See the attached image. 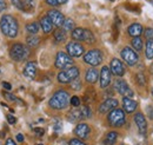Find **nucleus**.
<instances>
[{"instance_id": "nucleus-1", "label": "nucleus", "mask_w": 153, "mask_h": 145, "mask_svg": "<svg viewBox=\"0 0 153 145\" xmlns=\"http://www.w3.org/2000/svg\"><path fill=\"white\" fill-rule=\"evenodd\" d=\"M0 28H1V32L6 37L16 38L18 34V28H19L18 21L10 14L2 16L0 19Z\"/></svg>"}, {"instance_id": "nucleus-2", "label": "nucleus", "mask_w": 153, "mask_h": 145, "mask_svg": "<svg viewBox=\"0 0 153 145\" xmlns=\"http://www.w3.org/2000/svg\"><path fill=\"white\" fill-rule=\"evenodd\" d=\"M70 94L65 90L57 91L50 99L48 104L52 109L54 110H64L70 105Z\"/></svg>"}, {"instance_id": "nucleus-3", "label": "nucleus", "mask_w": 153, "mask_h": 145, "mask_svg": "<svg viewBox=\"0 0 153 145\" xmlns=\"http://www.w3.org/2000/svg\"><path fill=\"white\" fill-rule=\"evenodd\" d=\"M107 122L111 126L113 127H121L126 123V117H125V111L119 108H115L112 111L108 112L107 114Z\"/></svg>"}, {"instance_id": "nucleus-4", "label": "nucleus", "mask_w": 153, "mask_h": 145, "mask_svg": "<svg viewBox=\"0 0 153 145\" xmlns=\"http://www.w3.org/2000/svg\"><path fill=\"white\" fill-rule=\"evenodd\" d=\"M10 57L16 61H24L30 57V49L22 44H14L10 50Z\"/></svg>"}, {"instance_id": "nucleus-5", "label": "nucleus", "mask_w": 153, "mask_h": 145, "mask_svg": "<svg viewBox=\"0 0 153 145\" xmlns=\"http://www.w3.org/2000/svg\"><path fill=\"white\" fill-rule=\"evenodd\" d=\"M80 74V71L76 66H71L68 69H65V70H61L60 72L58 73V81L61 83V84H68L71 83L72 80L76 79Z\"/></svg>"}, {"instance_id": "nucleus-6", "label": "nucleus", "mask_w": 153, "mask_h": 145, "mask_svg": "<svg viewBox=\"0 0 153 145\" xmlns=\"http://www.w3.org/2000/svg\"><path fill=\"white\" fill-rule=\"evenodd\" d=\"M72 38L76 41H85V43H88V44H92V43L96 41L94 34L90 30H86V28H82V27L74 28L72 31Z\"/></svg>"}, {"instance_id": "nucleus-7", "label": "nucleus", "mask_w": 153, "mask_h": 145, "mask_svg": "<svg viewBox=\"0 0 153 145\" xmlns=\"http://www.w3.org/2000/svg\"><path fill=\"white\" fill-rule=\"evenodd\" d=\"M104 60V55L100 50H90L84 55V61L91 66H98L102 63Z\"/></svg>"}, {"instance_id": "nucleus-8", "label": "nucleus", "mask_w": 153, "mask_h": 145, "mask_svg": "<svg viewBox=\"0 0 153 145\" xmlns=\"http://www.w3.org/2000/svg\"><path fill=\"white\" fill-rule=\"evenodd\" d=\"M54 66L59 70H65L71 66H73V58L68 53L65 52H58L54 61Z\"/></svg>"}, {"instance_id": "nucleus-9", "label": "nucleus", "mask_w": 153, "mask_h": 145, "mask_svg": "<svg viewBox=\"0 0 153 145\" xmlns=\"http://www.w3.org/2000/svg\"><path fill=\"white\" fill-rule=\"evenodd\" d=\"M120 55H121L123 60H124L128 66H134V65L138 63V60H139V55L135 52V50H133L132 47H128V46L124 47V49L121 50V53H120Z\"/></svg>"}, {"instance_id": "nucleus-10", "label": "nucleus", "mask_w": 153, "mask_h": 145, "mask_svg": "<svg viewBox=\"0 0 153 145\" xmlns=\"http://www.w3.org/2000/svg\"><path fill=\"white\" fill-rule=\"evenodd\" d=\"M114 89L119 94H121L124 97H130V98L133 97V91L131 90V87L127 85V83L124 79H120V78L115 79Z\"/></svg>"}, {"instance_id": "nucleus-11", "label": "nucleus", "mask_w": 153, "mask_h": 145, "mask_svg": "<svg viewBox=\"0 0 153 145\" xmlns=\"http://www.w3.org/2000/svg\"><path fill=\"white\" fill-rule=\"evenodd\" d=\"M66 51H67V53L71 55L72 58H79V57H81V55H84L85 49H84V46L80 43H78V41L74 40V41H70L66 45Z\"/></svg>"}, {"instance_id": "nucleus-12", "label": "nucleus", "mask_w": 153, "mask_h": 145, "mask_svg": "<svg viewBox=\"0 0 153 145\" xmlns=\"http://www.w3.org/2000/svg\"><path fill=\"white\" fill-rule=\"evenodd\" d=\"M111 80H112V72H111V69L108 66H102L101 67V71L99 74V81H100V87L101 89H106L110 86L111 84Z\"/></svg>"}, {"instance_id": "nucleus-13", "label": "nucleus", "mask_w": 153, "mask_h": 145, "mask_svg": "<svg viewBox=\"0 0 153 145\" xmlns=\"http://www.w3.org/2000/svg\"><path fill=\"white\" fill-rule=\"evenodd\" d=\"M110 69H111V72L113 73L117 77H123L124 73H125V66L123 64V61L118 58H114L111 60V64H110Z\"/></svg>"}, {"instance_id": "nucleus-14", "label": "nucleus", "mask_w": 153, "mask_h": 145, "mask_svg": "<svg viewBox=\"0 0 153 145\" xmlns=\"http://www.w3.org/2000/svg\"><path fill=\"white\" fill-rule=\"evenodd\" d=\"M47 17L52 20L53 25L57 26V27H61L64 21H65V19H66L64 17V14L61 12L57 11V10H50L48 13H47Z\"/></svg>"}, {"instance_id": "nucleus-15", "label": "nucleus", "mask_w": 153, "mask_h": 145, "mask_svg": "<svg viewBox=\"0 0 153 145\" xmlns=\"http://www.w3.org/2000/svg\"><path fill=\"white\" fill-rule=\"evenodd\" d=\"M134 123H135V125L138 127L139 132L145 136L146 132H147V123H146V119H145L144 114L140 113V112L135 113L134 114Z\"/></svg>"}, {"instance_id": "nucleus-16", "label": "nucleus", "mask_w": 153, "mask_h": 145, "mask_svg": "<svg viewBox=\"0 0 153 145\" xmlns=\"http://www.w3.org/2000/svg\"><path fill=\"white\" fill-rule=\"evenodd\" d=\"M115 108H118V100L114 99V98H108L102 104H100L99 112L102 113V114H105V113H108L110 111H112Z\"/></svg>"}, {"instance_id": "nucleus-17", "label": "nucleus", "mask_w": 153, "mask_h": 145, "mask_svg": "<svg viewBox=\"0 0 153 145\" xmlns=\"http://www.w3.org/2000/svg\"><path fill=\"white\" fill-rule=\"evenodd\" d=\"M90 132H91V127L88 126L87 124H85V123L78 124L76 126V129H74V135H76L78 138H80V139L87 138L88 135H90Z\"/></svg>"}, {"instance_id": "nucleus-18", "label": "nucleus", "mask_w": 153, "mask_h": 145, "mask_svg": "<svg viewBox=\"0 0 153 145\" xmlns=\"http://www.w3.org/2000/svg\"><path fill=\"white\" fill-rule=\"evenodd\" d=\"M37 74V63L36 61H28L24 69V75L30 78V79H34Z\"/></svg>"}, {"instance_id": "nucleus-19", "label": "nucleus", "mask_w": 153, "mask_h": 145, "mask_svg": "<svg viewBox=\"0 0 153 145\" xmlns=\"http://www.w3.org/2000/svg\"><path fill=\"white\" fill-rule=\"evenodd\" d=\"M40 27H41L44 33H51L53 31V22H52V20L48 18L47 16L42 17V18L40 19Z\"/></svg>"}, {"instance_id": "nucleus-20", "label": "nucleus", "mask_w": 153, "mask_h": 145, "mask_svg": "<svg viewBox=\"0 0 153 145\" xmlns=\"http://www.w3.org/2000/svg\"><path fill=\"white\" fill-rule=\"evenodd\" d=\"M123 106L127 113H132L137 109V102H134L130 97H124L123 98Z\"/></svg>"}, {"instance_id": "nucleus-21", "label": "nucleus", "mask_w": 153, "mask_h": 145, "mask_svg": "<svg viewBox=\"0 0 153 145\" xmlns=\"http://www.w3.org/2000/svg\"><path fill=\"white\" fill-rule=\"evenodd\" d=\"M98 78H99V72L97 71L94 67L88 69L86 71V73H85V80L88 84H96L97 81H98Z\"/></svg>"}, {"instance_id": "nucleus-22", "label": "nucleus", "mask_w": 153, "mask_h": 145, "mask_svg": "<svg viewBox=\"0 0 153 145\" xmlns=\"http://www.w3.org/2000/svg\"><path fill=\"white\" fill-rule=\"evenodd\" d=\"M127 32H128L130 36L133 37V38L134 37H139L141 33H144V27H143V25H140L138 22H134V24L128 26Z\"/></svg>"}, {"instance_id": "nucleus-23", "label": "nucleus", "mask_w": 153, "mask_h": 145, "mask_svg": "<svg viewBox=\"0 0 153 145\" xmlns=\"http://www.w3.org/2000/svg\"><path fill=\"white\" fill-rule=\"evenodd\" d=\"M67 119H68L70 122L76 123V122H79V120L84 119V117H82V114H81L80 109H76V110H72V111L68 112V114H67Z\"/></svg>"}, {"instance_id": "nucleus-24", "label": "nucleus", "mask_w": 153, "mask_h": 145, "mask_svg": "<svg viewBox=\"0 0 153 145\" xmlns=\"http://www.w3.org/2000/svg\"><path fill=\"white\" fill-rule=\"evenodd\" d=\"M117 139H118V132H115V131H110V132L106 135L105 139H104V144L114 145L115 142H117Z\"/></svg>"}, {"instance_id": "nucleus-25", "label": "nucleus", "mask_w": 153, "mask_h": 145, "mask_svg": "<svg viewBox=\"0 0 153 145\" xmlns=\"http://www.w3.org/2000/svg\"><path fill=\"white\" fill-rule=\"evenodd\" d=\"M53 37H54V40L57 41V43H62V41H65L66 40V31L64 30V28H57L56 31H54V33H53Z\"/></svg>"}, {"instance_id": "nucleus-26", "label": "nucleus", "mask_w": 153, "mask_h": 145, "mask_svg": "<svg viewBox=\"0 0 153 145\" xmlns=\"http://www.w3.org/2000/svg\"><path fill=\"white\" fill-rule=\"evenodd\" d=\"M26 43H27V45H28V47H37L39 44H40V38L37 37L36 34H31V36L27 37V39H26Z\"/></svg>"}, {"instance_id": "nucleus-27", "label": "nucleus", "mask_w": 153, "mask_h": 145, "mask_svg": "<svg viewBox=\"0 0 153 145\" xmlns=\"http://www.w3.org/2000/svg\"><path fill=\"white\" fill-rule=\"evenodd\" d=\"M145 57L147 59H153V39L146 41L145 46Z\"/></svg>"}, {"instance_id": "nucleus-28", "label": "nucleus", "mask_w": 153, "mask_h": 145, "mask_svg": "<svg viewBox=\"0 0 153 145\" xmlns=\"http://www.w3.org/2000/svg\"><path fill=\"white\" fill-rule=\"evenodd\" d=\"M39 28H40V26L37 22H30L26 25V31L31 34H37L39 32Z\"/></svg>"}, {"instance_id": "nucleus-29", "label": "nucleus", "mask_w": 153, "mask_h": 145, "mask_svg": "<svg viewBox=\"0 0 153 145\" xmlns=\"http://www.w3.org/2000/svg\"><path fill=\"white\" fill-rule=\"evenodd\" d=\"M61 27H62L65 31H73V30L76 28V27H74V21L71 18H66Z\"/></svg>"}, {"instance_id": "nucleus-30", "label": "nucleus", "mask_w": 153, "mask_h": 145, "mask_svg": "<svg viewBox=\"0 0 153 145\" xmlns=\"http://www.w3.org/2000/svg\"><path fill=\"white\" fill-rule=\"evenodd\" d=\"M132 47L135 51H138V52L143 50V40H141V38L134 37L133 39H132Z\"/></svg>"}, {"instance_id": "nucleus-31", "label": "nucleus", "mask_w": 153, "mask_h": 145, "mask_svg": "<svg viewBox=\"0 0 153 145\" xmlns=\"http://www.w3.org/2000/svg\"><path fill=\"white\" fill-rule=\"evenodd\" d=\"M80 111H81V114H82V117H84V119H87V118H90L91 116H92V112H91V109L88 108V106H81V108H79Z\"/></svg>"}, {"instance_id": "nucleus-32", "label": "nucleus", "mask_w": 153, "mask_h": 145, "mask_svg": "<svg viewBox=\"0 0 153 145\" xmlns=\"http://www.w3.org/2000/svg\"><path fill=\"white\" fill-rule=\"evenodd\" d=\"M71 85V89L74 91H79L80 89H81V81H80V79H79V77L76 78V79H74V80H72L71 83H70Z\"/></svg>"}, {"instance_id": "nucleus-33", "label": "nucleus", "mask_w": 153, "mask_h": 145, "mask_svg": "<svg viewBox=\"0 0 153 145\" xmlns=\"http://www.w3.org/2000/svg\"><path fill=\"white\" fill-rule=\"evenodd\" d=\"M22 2H24V10L25 8L26 10H33L36 6L34 0H22Z\"/></svg>"}, {"instance_id": "nucleus-34", "label": "nucleus", "mask_w": 153, "mask_h": 145, "mask_svg": "<svg viewBox=\"0 0 153 145\" xmlns=\"http://www.w3.org/2000/svg\"><path fill=\"white\" fill-rule=\"evenodd\" d=\"M144 37L146 38V40H151V39H153V28L152 27H147V28H145V31H144Z\"/></svg>"}, {"instance_id": "nucleus-35", "label": "nucleus", "mask_w": 153, "mask_h": 145, "mask_svg": "<svg viewBox=\"0 0 153 145\" xmlns=\"http://www.w3.org/2000/svg\"><path fill=\"white\" fill-rule=\"evenodd\" d=\"M4 94H5V97H6L8 100H12V102H17V103H19L20 105H22V104H24V103H22L20 99H18L16 96H13V94H11V93H4Z\"/></svg>"}, {"instance_id": "nucleus-36", "label": "nucleus", "mask_w": 153, "mask_h": 145, "mask_svg": "<svg viewBox=\"0 0 153 145\" xmlns=\"http://www.w3.org/2000/svg\"><path fill=\"white\" fill-rule=\"evenodd\" d=\"M46 2L51 6H58V5H62L67 2V0H46Z\"/></svg>"}, {"instance_id": "nucleus-37", "label": "nucleus", "mask_w": 153, "mask_h": 145, "mask_svg": "<svg viewBox=\"0 0 153 145\" xmlns=\"http://www.w3.org/2000/svg\"><path fill=\"white\" fill-rule=\"evenodd\" d=\"M11 2H12V5L13 6H16L18 10H24V2H22V0H11Z\"/></svg>"}, {"instance_id": "nucleus-38", "label": "nucleus", "mask_w": 153, "mask_h": 145, "mask_svg": "<svg viewBox=\"0 0 153 145\" xmlns=\"http://www.w3.org/2000/svg\"><path fill=\"white\" fill-rule=\"evenodd\" d=\"M70 104H71V105H73L74 108H78V106L80 105V99H79V97L73 96V97L71 98V100H70Z\"/></svg>"}, {"instance_id": "nucleus-39", "label": "nucleus", "mask_w": 153, "mask_h": 145, "mask_svg": "<svg viewBox=\"0 0 153 145\" xmlns=\"http://www.w3.org/2000/svg\"><path fill=\"white\" fill-rule=\"evenodd\" d=\"M68 145H86L84 142H81L80 138H72L70 142H68Z\"/></svg>"}, {"instance_id": "nucleus-40", "label": "nucleus", "mask_w": 153, "mask_h": 145, "mask_svg": "<svg viewBox=\"0 0 153 145\" xmlns=\"http://www.w3.org/2000/svg\"><path fill=\"white\" fill-rule=\"evenodd\" d=\"M6 118H7V122H8L10 124H12V125L17 123V118H16V117H13L12 114H7V117H6Z\"/></svg>"}, {"instance_id": "nucleus-41", "label": "nucleus", "mask_w": 153, "mask_h": 145, "mask_svg": "<svg viewBox=\"0 0 153 145\" xmlns=\"http://www.w3.org/2000/svg\"><path fill=\"white\" fill-rule=\"evenodd\" d=\"M34 132H36L37 136H42V135L45 133L44 129H39V127H36V129H34Z\"/></svg>"}, {"instance_id": "nucleus-42", "label": "nucleus", "mask_w": 153, "mask_h": 145, "mask_svg": "<svg viewBox=\"0 0 153 145\" xmlns=\"http://www.w3.org/2000/svg\"><path fill=\"white\" fill-rule=\"evenodd\" d=\"M6 7H7L6 1H5V0H0V12L4 11V10H6Z\"/></svg>"}, {"instance_id": "nucleus-43", "label": "nucleus", "mask_w": 153, "mask_h": 145, "mask_svg": "<svg viewBox=\"0 0 153 145\" xmlns=\"http://www.w3.org/2000/svg\"><path fill=\"white\" fill-rule=\"evenodd\" d=\"M137 79H140V84H141V85H144V84H145V80H144V75H143L141 73L137 74Z\"/></svg>"}, {"instance_id": "nucleus-44", "label": "nucleus", "mask_w": 153, "mask_h": 145, "mask_svg": "<svg viewBox=\"0 0 153 145\" xmlns=\"http://www.w3.org/2000/svg\"><path fill=\"white\" fill-rule=\"evenodd\" d=\"M2 86H4L6 90H11V89H12L11 84H10V83H7V81H2Z\"/></svg>"}, {"instance_id": "nucleus-45", "label": "nucleus", "mask_w": 153, "mask_h": 145, "mask_svg": "<svg viewBox=\"0 0 153 145\" xmlns=\"http://www.w3.org/2000/svg\"><path fill=\"white\" fill-rule=\"evenodd\" d=\"M5 145H17V144H16V142H14V141H13L12 138H8V139L6 141Z\"/></svg>"}, {"instance_id": "nucleus-46", "label": "nucleus", "mask_w": 153, "mask_h": 145, "mask_svg": "<svg viewBox=\"0 0 153 145\" xmlns=\"http://www.w3.org/2000/svg\"><path fill=\"white\" fill-rule=\"evenodd\" d=\"M17 141H18V142H20V143H22V142H24V136H22L21 133L17 135Z\"/></svg>"}, {"instance_id": "nucleus-47", "label": "nucleus", "mask_w": 153, "mask_h": 145, "mask_svg": "<svg viewBox=\"0 0 153 145\" xmlns=\"http://www.w3.org/2000/svg\"><path fill=\"white\" fill-rule=\"evenodd\" d=\"M147 109L150 110V118H151V119H153V109L151 108V106H149Z\"/></svg>"}, {"instance_id": "nucleus-48", "label": "nucleus", "mask_w": 153, "mask_h": 145, "mask_svg": "<svg viewBox=\"0 0 153 145\" xmlns=\"http://www.w3.org/2000/svg\"><path fill=\"white\" fill-rule=\"evenodd\" d=\"M38 145H44V144H38Z\"/></svg>"}, {"instance_id": "nucleus-49", "label": "nucleus", "mask_w": 153, "mask_h": 145, "mask_svg": "<svg viewBox=\"0 0 153 145\" xmlns=\"http://www.w3.org/2000/svg\"><path fill=\"white\" fill-rule=\"evenodd\" d=\"M152 94H153V89H152Z\"/></svg>"}, {"instance_id": "nucleus-50", "label": "nucleus", "mask_w": 153, "mask_h": 145, "mask_svg": "<svg viewBox=\"0 0 153 145\" xmlns=\"http://www.w3.org/2000/svg\"><path fill=\"white\" fill-rule=\"evenodd\" d=\"M0 145H1V144H0Z\"/></svg>"}]
</instances>
